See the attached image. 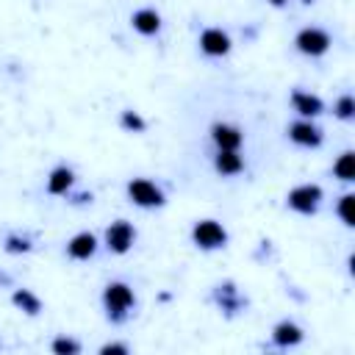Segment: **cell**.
Segmentation results:
<instances>
[{"label": "cell", "instance_id": "6da1fadb", "mask_svg": "<svg viewBox=\"0 0 355 355\" xmlns=\"http://www.w3.org/2000/svg\"><path fill=\"white\" fill-rule=\"evenodd\" d=\"M133 305H136V297H133V288H130L128 283L111 280V283L105 286V291H103V308H105V313H108V319H111L114 324L125 322Z\"/></svg>", "mask_w": 355, "mask_h": 355}, {"label": "cell", "instance_id": "7a4b0ae2", "mask_svg": "<svg viewBox=\"0 0 355 355\" xmlns=\"http://www.w3.org/2000/svg\"><path fill=\"white\" fill-rule=\"evenodd\" d=\"M128 197H130V202L139 205V208H161V205L166 202L164 191H161L153 180H147V178H133V180H128Z\"/></svg>", "mask_w": 355, "mask_h": 355}, {"label": "cell", "instance_id": "3957f363", "mask_svg": "<svg viewBox=\"0 0 355 355\" xmlns=\"http://www.w3.org/2000/svg\"><path fill=\"white\" fill-rule=\"evenodd\" d=\"M191 241L200 250H219L227 244V230L216 219H200L191 227Z\"/></svg>", "mask_w": 355, "mask_h": 355}, {"label": "cell", "instance_id": "277c9868", "mask_svg": "<svg viewBox=\"0 0 355 355\" xmlns=\"http://www.w3.org/2000/svg\"><path fill=\"white\" fill-rule=\"evenodd\" d=\"M136 241V227L128 222V219H116L105 227V247L114 252V255H125Z\"/></svg>", "mask_w": 355, "mask_h": 355}, {"label": "cell", "instance_id": "5b68a950", "mask_svg": "<svg viewBox=\"0 0 355 355\" xmlns=\"http://www.w3.org/2000/svg\"><path fill=\"white\" fill-rule=\"evenodd\" d=\"M294 44H297V50H300L302 55L319 58V55H324V53L330 50V33L322 31V28H302V31L297 33Z\"/></svg>", "mask_w": 355, "mask_h": 355}, {"label": "cell", "instance_id": "8992f818", "mask_svg": "<svg viewBox=\"0 0 355 355\" xmlns=\"http://www.w3.org/2000/svg\"><path fill=\"white\" fill-rule=\"evenodd\" d=\"M319 200H322V189L313 186V183H305V186H297L286 194V205L297 214H316L319 208Z\"/></svg>", "mask_w": 355, "mask_h": 355}, {"label": "cell", "instance_id": "52a82bcc", "mask_svg": "<svg viewBox=\"0 0 355 355\" xmlns=\"http://www.w3.org/2000/svg\"><path fill=\"white\" fill-rule=\"evenodd\" d=\"M200 50L208 58H222V55L230 53V36L222 28H205L200 33Z\"/></svg>", "mask_w": 355, "mask_h": 355}, {"label": "cell", "instance_id": "ba28073f", "mask_svg": "<svg viewBox=\"0 0 355 355\" xmlns=\"http://www.w3.org/2000/svg\"><path fill=\"white\" fill-rule=\"evenodd\" d=\"M211 141L216 144V150H239L244 141V133L236 125L227 122H214L211 125Z\"/></svg>", "mask_w": 355, "mask_h": 355}, {"label": "cell", "instance_id": "9c48e42d", "mask_svg": "<svg viewBox=\"0 0 355 355\" xmlns=\"http://www.w3.org/2000/svg\"><path fill=\"white\" fill-rule=\"evenodd\" d=\"M97 252V236L83 230V233H75L69 241H67V255L72 261H89L92 255Z\"/></svg>", "mask_w": 355, "mask_h": 355}, {"label": "cell", "instance_id": "30bf717a", "mask_svg": "<svg viewBox=\"0 0 355 355\" xmlns=\"http://www.w3.org/2000/svg\"><path fill=\"white\" fill-rule=\"evenodd\" d=\"M288 139H291L294 144H300V147H319V144H322V130H319L313 122L300 119V122L288 125Z\"/></svg>", "mask_w": 355, "mask_h": 355}, {"label": "cell", "instance_id": "8fae6325", "mask_svg": "<svg viewBox=\"0 0 355 355\" xmlns=\"http://www.w3.org/2000/svg\"><path fill=\"white\" fill-rule=\"evenodd\" d=\"M130 25H133L141 36H155V33L161 31V14H158L155 8H139V11H133Z\"/></svg>", "mask_w": 355, "mask_h": 355}, {"label": "cell", "instance_id": "7c38bea8", "mask_svg": "<svg viewBox=\"0 0 355 355\" xmlns=\"http://www.w3.org/2000/svg\"><path fill=\"white\" fill-rule=\"evenodd\" d=\"M291 105H294V111H297L300 116H319V114L324 111V103H322L316 94L302 92V89L291 92Z\"/></svg>", "mask_w": 355, "mask_h": 355}, {"label": "cell", "instance_id": "4fadbf2b", "mask_svg": "<svg viewBox=\"0 0 355 355\" xmlns=\"http://www.w3.org/2000/svg\"><path fill=\"white\" fill-rule=\"evenodd\" d=\"M214 169L219 175H239L244 169V158L239 155V150H216L214 155Z\"/></svg>", "mask_w": 355, "mask_h": 355}, {"label": "cell", "instance_id": "5bb4252c", "mask_svg": "<svg viewBox=\"0 0 355 355\" xmlns=\"http://www.w3.org/2000/svg\"><path fill=\"white\" fill-rule=\"evenodd\" d=\"M72 183H75V172L69 166H55L50 172V178H47V194H55V197L67 194Z\"/></svg>", "mask_w": 355, "mask_h": 355}, {"label": "cell", "instance_id": "9a60e30c", "mask_svg": "<svg viewBox=\"0 0 355 355\" xmlns=\"http://www.w3.org/2000/svg\"><path fill=\"white\" fill-rule=\"evenodd\" d=\"M272 341L277 347H294V344L302 341V330L294 322H277L275 330H272Z\"/></svg>", "mask_w": 355, "mask_h": 355}, {"label": "cell", "instance_id": "2e32d148", "mask_svg": "<svg viewBox=\"0 0 355 355\" xmlns=\"http://www.w3.org/2000/svg\"><path fill=\"white\" fill-rule=\"evenodd\" d=\"M11 302H14L19 311H25L28 316H36V313L42 311V300H39L31 288H17V291L11 294Z\"/></svg>", "mask_w": 355, "mask_h": 355}, {"label": "cell", "instance_id": "e0dca14e", "mask_svg": "<svg viewBox=\"0 0 355 355\" xmlns=\"http://www.w3.org/2000/svg\"><path fill=\"white\" fill-rule=\"evenodd\" d=\"M333 175H336L338 180H344V183H349V180L355 178V158H352L349 150L338 155V161L333 164Z\"/></svg>", "mask_w": 355, "mask_h": 355}, {"label": "cell", "instance_id": "ac0fdd59", "mask_svg": "<svg viewBox=\"0 0 355 355\" xmlns=\"http://www.w3.org/2000/svg\"><path fill=\"white\" fill-rule=\"evenodd\" d=\"M119 128H125V130H130V133H144V130H147V122H144V116H141L139 111L125 108V111L119 114Z\"/></svg>", "mask_w": 355, "mask_h": 355}, {"label": "cell", "instance_id": "d6986e66", "mask_svg": "<svg viewBox=\"0 0 355 355\" xmlns=\"http://www.w3.org/2000/svg\"><path fill=\"white\" fill-rule=\"evenodd\" d=\"M50 349H53L55 355H78V352H80V341H75V338H69V336H58V338H53Z\"/></svg>", "mask_w": 355, "mask_h": 355}, {"label": "cell", "instance_id": "ffe728a7", "mask_svg": "<svg viewBox=\"0 0 355 355\" xmlns=\"http://www.w3.org/2000/svg\"><path fill=\"white\" fill-rule=\"evenodd\" d=\"M352 114H355L352 94H341L338 103H336V116H338V119H352Z\"/></svg>", "mask_w": 355, "mask_h": 355}, {"label": "cell", "instance_id": "44dd1931", "mask_svg": "<svg viewBox=\"0 0 355 355\" xmlns=\"http://www.w3.org/2000/svg\"><path fill=\"white\" fill-rule=\"evenodd\" d=\"M28 250H31V239L14 236V233L6 239V252H14V255H17V252H28Z\"/></svg>", "mask_w": 355, "mask_h": 355}, {"label": "cell", "instance_id": "7402d4cb", "mask_svg": "<svg viewBox=\"0 0 355 355\" xmlns=\"http://www.w3.org/2000/svg\"><path fill=\"white\" fill-rule=\"evenodd\" d=\"M352 194H344L341 200H338V216H341V222L347 225V227H352V214H349V205H352Z\"/></svg>", "mask_w": 355, "mask_h": 355}, {"label": "cell", "instance_id": "603a6c76", "mask_svg": "<svg viewBox=\"0 0 355 355\" xmlns=\"http://www.w3.org/2000/svg\"><path fill=\"white\" fill-rule=\"evenodd\" d=\"M130 347L128 344H119V341H111V344H103L100 347V355H128Z\"/></svg>", "mask_w": 355, "mask_h": 355}, {"label": "cell", "instance_id": "cb8c5ba5", "mask_svg": "<svg viewBox=\"0 0 355 355\" xmlns=\"http://www.w3.org/2000/svg\"><path fill=\"white\" fill-rule=\"evenodd\" d=\"M269 3H272V6H275V8H283V6H286V3H288V0H269Z\"/></svg>", "mask_w": 355, "mask_h": 355}]
</instances>
